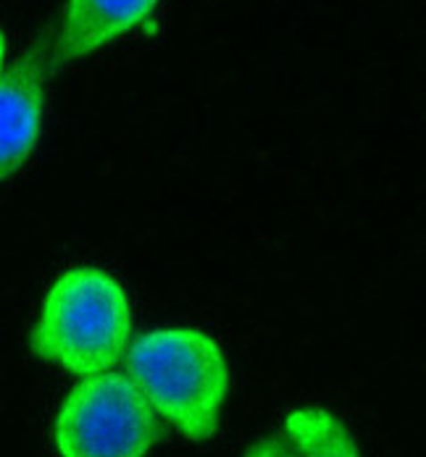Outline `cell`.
<instances>
[{"label":"cell","instance_id":"obj_6","mask_svg":"<svg viewBox=\"0 0 426 457\" xmlns=\"http://www.w3.org/2000/svg\"><path fill=\"white\" fill-rule=\"evenodd\" d=\"M280 436L289 457H363L342 418L322 405H300L287 412Z\"/></svg>","mask_w":426,"mask_h":457},{"label":"cell","instance_id":"obj_7","mask_svg":"<svg viewBox=\"0 0 426 457\" xmlns=\"http://www.w3.org/2000/svg\"><path fill=\"white\" fill-rule=\"evenodd\" d=\"M242 457H289V453L282 436H261L245 450Z\"/></svg>","mask_w":426,"mask_h":457},{"label":"cell","instance_id":"obj_4","mask_svg":"<svg viewBox=\"0 0 426 457\" xmlns=\"http://www.w3.org/2000/svg\"><path fill=\"white\" fill-rule=\"evenodd\" d=\"M50 40H38L0 74V182L35 153L46 116Z\"/></svg>","mask_w":426,"mask_h":457},{"label":"cell","instance_id":"obj_1","mask_svg":"<svg viewBox=\"0 0 426 457\" xmlns=\"http://www.w3.org/2000/svg\"><path fill=\"white\" fill-rule=\"evenodd\" d=\"M127 376L158 418L192 442L219 431L230 395V366L221 345L203 328L166 326L129 342Z\"/></svg>","mask_w":426,"mask_h":457},{"label":"cell","instance_id":"obj_5","mask_svg":"<svg viewBox=\"0 0 426 457\" xmlns=\"http://www.w3.org/2000/svg\"><path fill=\"white\" fill-rule=\"evenodd\" d=\"M161 0H63L50 63H74L145 29Z\"/></svg>","mask_w":426,"mask_h":457},{"label":"cell","instance_id":"obj_2","mask_svg":"<svg viewBox=\"0 0 426 457\" xmlns=\"http://www.w3.org/2000/svg\"><path fill=\"white\" fill-rule=\"evenodd\" d=\"M132 305L119 278L97 266H71L47 287L32 350L74 376H97L127 355Z\"/></svg>","mask_w":426,"mask_h":457},{"label":"cell","instance_id":"obj_3","mask_svg":"<svg viewBox=\"0 0 426 457\" xmlns=\"http://www.w3.org/2000/svg\"><path fill=\"white\" fill-rule=\"evenodd\" d=\"M158 439L161 418L116 370L77 381L53 420L58 457H147Z\"/></svg>","mask_w":426,"mask_h":457},{"label":"cell","instance_id":"obj_8","mask_svg":"<svg viewBox=\"0 0 426 457\" xmlns=\"http://www.w3.org/2000/svg\"><path fill=\"white\" fill-rule=\"evenodd\" d=\"M5 58H8V40H5V35L0 29V74L5 71Z\"/></svg>","mask_w":426,"mask_h":457}]
</instances>
